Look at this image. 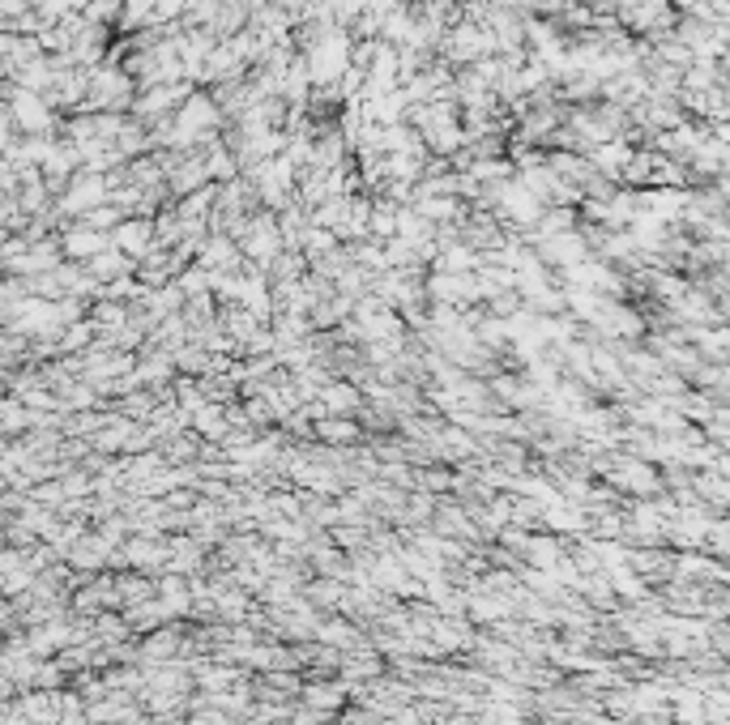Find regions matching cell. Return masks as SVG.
<instances>
[{
    "label": "cell",
    "mask_w": 730,
    "mask_h": 725,
    "mask_svg": "<svg viewBox=\"0 0 730 725\" xmlns=\"http://www.w3.org/2000/svg\"><path fill=\"white\" fill-rule=\"evenodd\" d=\"M116 239L129 252H137V248H146V239H150V231H146V222H124V227L116 231Z\"/></svg>",
    "instance_id": "obj_1"
}]
</instances>
